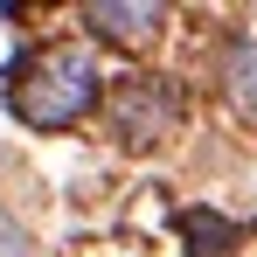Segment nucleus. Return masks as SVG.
Segmentation results:
<instances>
[{
  "mask_svg": "<svg viewBox=\"0 0 257 257\" xmlns=\"http://www.w3.org/2000/svg\"><path fill=\"white\" fill-rule=\"evenodd\" d=\"M0 257H28V229H21L7 209H0Z\"/></svg>",
  "mask_w": 257,
  "mask_h": 257,
  "instance_id": "obj_6",
  "label": "nucleus"
},
{
  "mask_svg": "<svg viewBox=\"0 0 257 257\" xmlns=\"http://www.w3.org/2000/svg\"><path fill=\"white\" fill-rule=\"evenodd\" d=\"M90 35H104V42H146V35H160V7H84Z\"/></svg>",
  "mask_w": 257,
  "mask_h": 257,
  "instance_id": "obj_3",
  "label": "nucleus"
},
{
  "mask_svg": "<svg viewBox=\"0 0 257 257\" xmlns=\"http://www.w3.org/2000/svg\"><path fill=\"white\" fill-rule=\"evenodd\" d=\"M222 90H229V104H236V111H250V118H257V35H243V42L229 49Z\"/></svg>",
  "mask_w": 257,
  "mask_h": 257,
  "instance_id": "obj_4",
  "label": "nucleus"
},
{
  "mask_svg": "<svg viewBox=\"0 0 257 257\" xmlns=\"http://www.w3.org/2000/svg\"><path fill=\"white\" fill-rule=\"evenodd\" d=\"M97 97H104L97 56L77 49V42H56L42 56H28L14 70V84H7V104L21 111V125H35V132H63V125H77V118H90Z\"/></svg>",
  "mask_w": 257,
  "mask_h": 257,
  "instance_id": "obj_1",
  "label": "nucleus"
},
{
  "mask_svg": "<svg viewBox=\"0 0 257 257\" xmlns=\"http://www.w3.org/2000/svg\"><path fill=\"white\" fill-rule=\"evenodd\" d=\"M181 125V84L174 77H125L111 90V132L118 146H160Z\"/></svg>",
  "mask_w": 257,
  "mask_h": 257,
  "instance_id": "obj_2",
  "label": "nucleus"
},
{
  "mask_svg": "<svg viewBox=\"0 0 257 257\" xmlns=\"http://www.w3.org/2000/svg\"><path fill=\"white\" fill-rule=\"evenodd\" d=\"M188 243H195V257H229L236 229L222 215H209V209H188Z\"/></svg>",
  "mask_w": 257,
  "mask_h": 257,
  "instance_id": "obj_5",
  "label": "nucleus"
}]
</instances>
